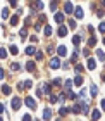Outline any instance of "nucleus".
I'll use <instances>...</instances> for the list:
<instances>
[{"instance_id":"obj_1","label":"nucleus","mask_w":105,"mask_h":121,"mask_svg":"<svg viewBox=\"0 0 105 121\" xmlns=\"http://www.w3.org/2000/svg\"><path fill=\"white\" fill-rule=\"evenodd\" d=\"M24 102H26V106L29 107V109H36V100H35L33 97H26Z\"/></svg>"},{"instance_id":"obj_2","label":"nucleus","mask_w":105,"mask_h":121,"mask_svg":"<svg viewBox=\"0 0 105 121\" xmlns=\"http://www.w3.org/2000/svg\"><path fill=\"white\" fill-rule=\"evenodd\" d=\"M21 104H23L21 97H14V99H12V109H14V111H17V109L21 107Z\"/></svg>"},{"instance_id":"obj_3","label":"nucleus","mask_w":105,"mask_h":121,"mask_svg":"<svg viewBox=\"0 0 105 121\" xmlns=\"http://www.w3.org/2000/svg\"><path fill=\"white\" fill-rule=\"evenodd\" d=\"M60 68V60L57 57H52L50 59V69H59Z\"/></svg>"},{"instance_id":"obj_4","label":"nucleus","mask_w":105,"mask_h":121,"mask_svg":"<svg viewBox=\"0 0 105 121\" xmlns=\"http://www.w3.org/2000/svg\"><path fill=\"white\" fill-rule=\"evenodd\" d=\"M57 54L60 57H65V56H67V47H65V45H59L57 47Z\"/></svg>"},{"instance_id":"obj_5","label":"nucleus","mask_w":105,"mask_h":121,"mask_svg":"<svg viewBox=\"0 0 105 121\" xmlns=\"http://www.w3.org/2000/svg\"><path fill=\"white\" fill-rule=\"evenodd\" d=\"M64 10H65V14H71V12L74 10V5L71 4V2H65V4H64Z\"/></svg>"},{"instance_id":"obj_6","label":"nucleus","mask_w":105,"mask_h":121,"mask_svg":"<svg viewBox=\"0 0 105 121\" xmlns=\"http://www.w3.org/2000/svg\"><path fill=\"white\" fill-rule=\"evenodd\" d=\"M83 81H85V80H83V76L76 73V78H74V81H73V83H74L76 86H81V85H83Z\"/></svg>"},{"instance_id":"obj_7","label":"nucleus","mask_w":105,"mask_h":121,"mask_svg":"<svg viewBox=\"0 0 105 121\" xmlns=\"http://www.w3.org/2000/svg\"><path fill=\"white\" fill-rule=\"evenodd\" d=\"M71 112H73V114H79V112H81V104H79V102L74 104V106L71 107Z\"/></svg>"},{"instance_id":"obj_8","label":"nucleus","mask_w":105,"mask_h":121,"mask_svg":"<svg viewBox=\"0 0 105 121\" xmlns=\"http://www.w3.org/2000/svg\"><path fill=\"white\" fill-rule=\"evenodd\" d=\"M95 68H97V60H95V59H88V69L93 71Z\"/></svg>"},{"instance_id":"obj_9","label":"nucleus","mask_w":105,"mask_h":121,"mask_svg":"<svg viewBox=\"0 0 105 121\" xmlns=\"http://www.w3.org/2000/svg\"><path fill=\"white\" fill-rule=\"evenodd\" d=\"M90 93H91V97H97L98 95V86L97 85H91L90 86Z\"/></svg>"},{"instance_id":"obj_10","label":"nucleus","mask_w":105,"mask_h":121,"mask_svg":"<svg viewBox=\"0 0 105 121\" xmlns=\"http://www.w3.org/2000/svg\"><path fill=\"white\" fill-rule=\"evenodd\" d=\"M55 23H64V14L62 12H57V14H55Z\"/></svg>"},{"instance_id":"obj_11","label":"nucleus","mask_w":105,"mask_h":121,"mask_svg":"<svg viewBox=\"0 0 105 121\" xmlns=\"http://www.w3.org/2000/svg\"><path fill=\"white\" fill-rule=\"evenodd\" d=\"M33 9H38V10H41V9H43V4L40 2V0H35V2H33Z\"/></svg>"},{"instance_id":"obj_12","label":"nucleus","mask_w":105,"mask_h":121,"mask_svg":"<svg viewBox=\"0 0 105 121\" xmlns=\"http://www.w3.org/2000/svg\"><path fill=\"white\" fill-rule=\"evenodd\" d=\"M26 69H28V71H35V69H36V64L33 62V60H29V62L26 64Z\"/></svg>"},{"instance_id":"obj_13","label":"nucleus","mask_w":105,"mask_h":121,"mask_svg":"<svg viewBox=\"0 0 105 121\" xmlns=\"http://www.w3.org/2000/svg\"><path fill=\"white\" fill-rule=\"evenodd\" d=\"M74 14H76V17H78V19H83V16H85V14H83V9H81V7L76 9V10H74Z\"/></svg>"},{"instance_id":"obj_14","label":"nucleus","mask_w":105,"mask_h":121,"mask_svg":"<svg viewBox=\"0 0 105 121\" xmlns=\"http://www.w3.org/2000/svg\"><path fill=\"white\" fill-rule=\"evenodd\" d=\"M52 118V111L50 109H45V111H43V119H50Z\"/></svg>"},{"instance_id":"obj_15","label":"nucleus","mask_w":105,"mask_h":121,"mask_svg":"<svg viewBox=\"0 0 105 121\" xmlns=\"http://www.w3.org/2000/svg\"><path fill=\"white\" fill-rule=\"evenodd\" d=\"M65 35H67V28H64V26H60V28H59V36L62 38V36H65Z\"/></svg>"},{"instance_id":"obj_16","label":"nucleus","mask_w":105,"mask_h":121,"mask_svg":"<svg viewBox=\"0 0 105 121\" xmlns=\"http://www.w3.org/2000/svg\"><path fill=\"white\" fill-rule=\"evenodd\" d=\"M10 92H12V88H10L9 85H4V86H2V93H5V95H9Z\"/></svg>"},{"instance_id":"obj_17","label":"nucleus","mask_w":105,"mask_h":121,"mask_svg":"<svg viewBox=\"0 0 105 121\" xmlns=\"http://www.w3.org/2000/svg\"><path fill=\"white\" fill-rule=\"evenodd\" d=\"M97 45V38L95 36H90V40H88V47H95Z\"/></svg>"},{"instance_id":"obj_18","label":"nucleus","mask_w":105,"mask_h":121,"mask_svg":"<svg viewBox=\"0 0 105 121\" xmlns=\"http://www.w3.org/2000/svg\"><path fill=\"white\" fill-rule=\"evenodd\" d=\"M71 86H73V81H71V80H65V83H64L65 92H69V90H71Z\"/></svg>"},{"instance_id":"obj_19","label":"nucleus","mask_w":105,"mask_h":121,"mask_svg":"<svg viewBox=\"0 0 105 121\" xmlns=\"http://www.w3.org/2000/svg\"><path fill=\"white\" fill-rule=\"evenodd\" d=\"M91 118H93V119H100V118H102V112H100V111H93V112H91Z\"/></svg>"},{"instance_id":"obj_20","label":"nucleus","mask_w":105,"mask_h":121,"mask_svg":"<svg viewBox=\"0 0 105 121\" xmlns=\"http://www.w3.org/2000/svg\"><path fill=\"white\" fill-rule=\"evenodd\" d=\"M73 43H74V45H79V43H81V36L79 35H74L73 36Z\"/></svg>"},{"instance_id":"obj_21","label":"nucleus","mask_w":105,"mask_h":121,"mask_svg":"<svg viewBox=\"0 0 105 121\" xmlns=\"http://www.w3.org/2000/svg\"><path fill=\"white\" fill-rule=\"evenodd\" d=\"M9 50H10V54H12V56H17V52H19V48H17V47H16V45H10V48H9Z\"/></svg>"},{"instance_id":"obj_22","label":"nucleus","mask_w":105,"mask_h":121,"mask_svg":"<svg viewBox=\"0 0 105 121\" xmlns=\"http://www.w3.org/2000/svg\"><path fill=\"white\" fill-rule=\"evenodd\" d=\"M67 112H69V109L65 107V106H62V107H60V111H59V114H60V116H65Z\"/></svg>"},{"instance_id":"obj_23","label":"nucleus","mask_w":105,"mask_h":121,"mask_svg":"<svg viewBox=\"0 0 105 121\" xmlns=\"http://www.w3.org/2000/svg\"><path fill=\"white\" fill-rule=\"evenodd\" d=\"M35 52H36V48H35V47H28V48H26V54H28V56H33Z\"/></svg>"},{"instance_id":"obj_24","label":"nucleus","mask_w":105,"mask_h":121,"mask_svg":"<svg viewBox=\"0 0 105 121\" xmlns=\"http://www.w3.org/2000/svg\"><path fill=\"white\" fill-rule=\"evenodd\" d=\"M17 23H19V17H17V16H12V17H10V24H12V26H16Z\"/></svg>"},{"instance_id":"obj_25","label":"nucleus","mask_w":105,"mask_h":121,"mask_svg":"<svg viewBox=\"0 0 105 121\" xmlns=\"http://www.w3.org/2000/svg\"><path fill=\"white\" fill-rule=\"evenodd\" d=\"M97 56H98V60H103V59H105V54H103V50H97Z\"/></svg>"},{"instance_id":"obj_26","label":"nucleus","mask_w":105,"mask_h":121,"mask_svg":"<svg viewBox=\"0 0 105 121\" xmlns=\"http://www.w3.org/2000/svg\"><path fill=\"white\" fill-rule=\"evenodd\" d=\"M43 31H45V36H50L52 35V28H50V26H45V30H43Z\"/></svg>"},{"instance_id":"obj_27","label":"nucleus","mask_w":105,"mask_h":121,"mask_svg":"<svg viewBox=\"0 0 105 121\" xmlns=\"http://www.w3.org/2000/svg\"><path fill=\"white\" fill-rule=\"evenodd\" d=\"M31 80H24V83H23V86H24V88H31Z\"/></svg>"},{"instance_id":"obj_28","label":"nucleus","mask_w":105,"mask_h":121,"mask_svg":"<svg viewBox=\"0 0 105 121\" xmlns=\"http://www.w3.org/2000/svg\"><path fill=\"white\" fill-rule=\"evenodd\" d=\"M7 57V50L5 48H0V59H5Z\"/></svg>"},{"instance_id":"obj_29","label":"nucleus","mask_w":105,"mask_h":121,"mask_svg":"<svg viewBox=\"0 0 105 121\" xmlns=\"http://www.w3.org/2000/svg\"><path fill=\"white\" fill-rule=\"evenodd\" d=\"M2 17H4V19H7V17H9V7L2 10Z\"/></svg>"},{"instance_id":"obj_30","label":"nucleus","mask_w":105,"mask_h":121,"mask_svg":"<svg viewBox=\"0 0 105 121\" xmlns=\"http://www.w3.org/2000/svg\"><path fill=\"white\" fill-rule=\"evenodd\" d=\"M19 35H21V38H26V36H28V31H26V28H23V30H21V31H19Z\"/></svg>"},{"instance_id":"obj_31","label":"nucleus","mask_w":105,"mask_h":121,"mask_svg":"<svg viewBox=\"0 0 105 121\" xmlns=\"http://www.w3.org/2000/svg\"><path fill=\"white\" fill-rule=\"evenodd\" d=\"M98 31H100V33H105V23H100V24H98Z\"/></svg>"},{"instance_id":"obj_32","label":"nucleus","mask_w":105,"mask_h":121,"mask_svg":"<svg viewBox=\"0 0 105 121\" xmlns=\"http://www.w3.org/2000/svg\"><path fill=\"white\" fill-rule=\"evenodd\" d=\"M74 71H76V73H83V66H81V64L74 66Z\"/></svg>"},{"instance_id":"obj_33","label":"nucleus","mask_w":105,"mask_h":121,"mask_svg":"<svg viewBox=\"0 0 105 121\" xmlns=\"http://www.w3.org/2000/svg\"><path fill=\"white\" fill-rule=\"evenodd\" d=\"M48 95H50V104H55V102L59 100V99L55 97V95H52V93H48Z\"/></svg>"},{"instance_id":"obj_34","label":"nucleus","mask_w":105,"mask_h":121,"mask_svg":"<svg viewBox=\"0 0 105 121\" xmlns=\"http://www.w3.org/2000/svg\"><path fill=\"white\" fill-rule=\"evenodd\" d=\"M10 68H12V71H19V69H21V66H19V64H16V62H14L12 66H10Z\"/></svg>"},{"instance_id":"obj_35","label":"nucleus","mask_w":105,"mask_h":121,"mask_svg":"<svg viewBox=\"0 0 105 121\" xmlns=\"http://www.w3.org/2000/svg\"><path fill=\"white\" fill-rule=\"evenodd\" d=\"M60 81H62V80H60V78H55L52 85H53V86H59V85H60Z\"/></svg>"},{"instance_id":"obj_36","label":"nucleus","mask_w":105,"mask_h":121,"mask_svg":"<svg viewBox=\"0 0 105 121\" xmlns=\"http://www.w3.org/2000/svg\"><path fill=\"white\" fill-rule=\"evenodd\" d=\"M83 56H85V57H88V56H90V47H86L85 50H83Z\"/></svg>"},{"instance_id":"obj_37","label":"nucleus","mask_w":105,"mask_h":121,"mask_svg":"<svg viewBox=\"0 0 105 121\" xmlns=\"http://www.w3.org/2000/svg\"><path fill=\"white\" fill-rule=\"evenodd\" d=\"M35 54H36V59H38V60L43 59V52H35Z\"/></svg>"},{"instance_id":"obj_38","label":"nucleus","mask_w":105,"mask_h":121,"mask_svg":"<svg viewBox=\"0 0 105 121\" xmlns=\"http://www.w3.org/2000/svg\"><path fill=\"white\" fill-rule=\"evenodd\" d=\"M69 28H76V21H74V19L69 21Z\"/></svg>"},{"instance_id":"obj_39","label":"nucleus","mask_w":105,"mask_h":121,"mask_svg":"<svg viewBox=\"0 0 105 121\" xmlns=\"http://www.w3.org/2000/svg\"><path fill=\"white\" fill-rule=\"evenodd\" d=\"M33 26H35V30H36V31H40V30H41V24H40V23H35Z\"/></svg>"},{"instance_id":"obj_40","label":"nucleus","mask_w":105,"mask_h":121,"mask_svg":"<svg viewBox=\"0 0 105 121\" xmlns=\"http://www.w3.org/2000/svg\"><path fill=\"white\" fill-rule=\"evenodd\" d=\"M97 16H98V17H103V10L98 9V10H97Z\"/></svg>"},{"instance_id":"obj_41","label":"nucleus","mask_w":105,"mask_h":121,"mask_svg":"<svg viewBox=\"0 0 105 121\" xmlns=\"http://www.w3.org/2000/svg\"><path fill=\"white\" fill-rule=\"evenodd\" d=\"M29 42H33V43H35V42H38V38H36V35H33V36H29Z\"/></svg>"},{"instance_id":"obj_42","label":"nucleus","mask_w":105,"mask_h":121,"mask_svg":"<svg viewBox=\"0 0 105 121\" xmlns=\"http://www.w3.org/2000/svg\"><path fill=\"white\" fill-rule=\"evenodd\" d=\"M9 4L12 5V7H16V5H17V0H9Z\"/></svg>"},{"instance_id":"obj_43","label":"nucleus","mask_w":105,"mask_h":121,"mask_svg":"<svg viewBox=\"0 0 105 121\" xmlns=\"http://www.w3.org/2000/svg\"><path fill=\"white\" fill-rule=\"evenodd\" d=\"M4 76H5V73H4V69L0 68V80H4Z\"/></svg>"},{"instance_id":"obj_44","label":"nucleus","mask_w":105,"mask_h":121,"mask_svg":"<svg viewBox=\"0 0 105 121\" xmlns=\"http://www.w3.org/2000/svg\"><path fill=\"white\" fill-rule=\"evenodd\" d=\"M5 111V107H4V104H0V112H4Z\"/></svg>"}]
</instances>
